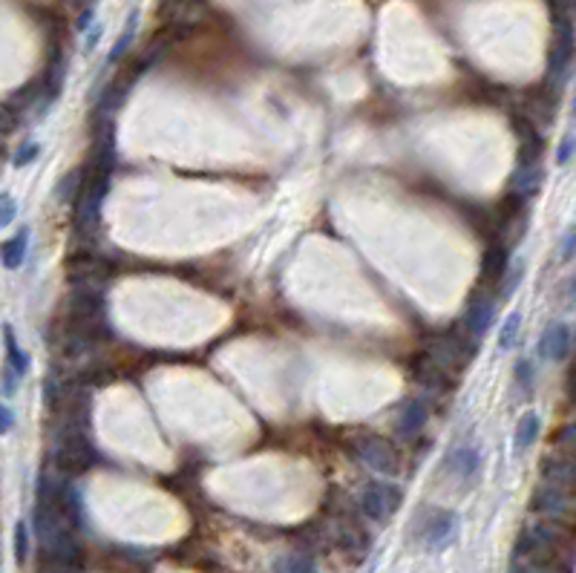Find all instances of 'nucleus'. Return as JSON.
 I'll use <instances>...</instances> for the list:
<instances>
[{"mask_svg":"<svg viewBox=\"0 0 576 573\" xmlns=\"http://www.w3.org/2000/svg\"><path fill=\"white\" fill-rule=\"evenodd\" d=\"M202 0H162V18L167 14V21H188L194 12H199Z\"/></svg>","mask_w":576,"mask_h":573,"instance_id":"obj_21","label":"nucleus"},{"mask_svg":"<svg viewBox=\"0 0 576 573\" xmlns=\"http://www.w3.org/2000/svg\"><path fill=\"white\" fill-rule=\"evenodd\" d=\"M274 570L277 573H315L311 559H306V556H300V553H291V556H283V559H277Z\"/></svg>","mask_w":576,"mask_h":573,"instance_id":"obj_25","label":"nucleus"},{"mask_svg":"<svg viewBox=\"0 0 576 573\" xmlns=\"http://www.w3.org/2000/svg\"><path fill=\"white\" fill-rule=\"evenodd\" d=\"M496 300H490V297H476L470 305L464 308V332L470 334V337H476V340H481L487 334V329L496 323Z\"/></svg>","mask_w":576,"mask_h":573,"instance_id":"obj_9","label":"nucleus"},{"mask_svg":"<svg viewBox=\"0 0 576 573\" xmlns=\"http://www.w3.org/2000/svg\"><path fill=\"white\" fill-rule=\"evenodd\" d=\"M573 159V133H565L556 147V167H565Z\"/></svg>","mask_w":576,"mask_h":573,"instance_id":"obj_31","label":"nucleus"},{"mask_svg":"<svg viewBox=\"0 0 576 573\" xmlns=\"http://www.w3.org/2000/svg\"><path fill=\"white\" fill-rule=\"evenodd\" d=\"M81 184H84V170H72V174H67L64 179H61L55 193H58L61 202H70L72 196L81 193Z\"/></svg>","mask_w":576,"mask_h":573,"instance_id":"obj_24","label":"nucleus"},{"mask_svg":"<svg viewBox=\"0 0 576 573\" xmlns=\"http://www.w3.org/2000/svg\"><path fill=\"white\" fill-rule=\"evenodd\" d=\"M14 216H18V202H14V196L0 193V228L12 225Z\"/></svg>","mask_w":576,"mask_h":573,"instance_id":"obj_30","label":"nucleus"},{"mask_svg":"<svg viewBox=\"0 0 576 573\" xmlns=\"http://www.w3.org/2000/svg\"><path fill=\"white\" fill-rule=\"evenodd\" d=\"M26 556H29V528L21 519L18 524H14V559H18V565H24Z\"/></svg>","mask_w":576,"mask_h":573,"instance_id":"obj_28","label":"nucleus"},{"mask_svg":"<svg viewBox=\"0 0 576 573\" xmlns=\"http://www.w3.org/2000/svg\"><path fill=\"white\" fill-rule=\"evenodd\" d=\"M456 528H458V516L453 510H435L432 519L424 524V541L432 550H444L449 541L456 539Z\"/></svg>","mask_w":576,"mask_h":573,"instance_id":"obj_10","label":"nucleus"},{"mask_svg":"<svg viewBox=\"0 0 576 573\" xmlns=\"http://www.w3.org/2000/svg\"><path fill=\"white\" fill-rule=\"evenodd\" d=\"M101 33H104L101 23L90 29V33H87V41H84V52H92V46H96V43L101 41Z\"/></svg>","mask_w":576,"mask_h":573,"instance_id":"obj_35","label":"nucleus"},{"mask_svg":"<svg viewBox=\"0 0 576 573\" xmlns=\"http://www.w3.org/2000/svg\"><path fill=\"white\" fill-rule=\"evenodd\" d=\"M55 464L61 473L75 475V473H84L87 467L96 464V446L92 441L84 436L81 429H67V436L61 438L58 450H55Z\"/></svg>","mask_w":576,"mask_h":573,"instance_id":"obj_3","label":"nucleus"},{"mask_svg":"<svg viewBox=\"0 0 576 573\" xmlns=\"http://www.w3.org/2000/svg\"><path fill=\"white\" fill-rule=\"evenodd\" d=\"M565 545V533L559 521H534L519 533L513 559H531V562H556L559 550Z\"/></svg>","mask_w":576,"mask_h":573,"instance_id":"obj_1","label":"nucleus"},{"mask_svg":"<svg viewBox=\"0 0 576 573\" xmlns=\"http://www.w3.org/2000/svg\"><path fill=\"white\" fill-rule=\"evenodd\" d=\"M354 450H357V458H361L372 473H381V475H395L398 473V458L392 453V446H389V441H383L378 436H369V438L357 441Z\"/></svg>","mask_w":576,"mask_h":573,"instance_id":"obj_7","label":"nucleus"},{"mask_svg":"<svg viewBox=\"0 0 576 573\" xmlns=\"http://www.w3.org/2000/svg\"><path fill=\"white\" fill-rule=\"evenodd\" d=\"M12 427H14V412L6 404H0V436L12 432Z\"/></svg>","mask_w":576,"mask_h":573,"instance_id":"obj_33","label":"nucleus"},{"mask_svg":"<svg viewBox=\"0 0 576 573\" xmlns=\"http://www.w3.org/2000/svg\"><path fill=\"white\" fill-rule=\"evenodd\" d=\"M513 378H516V383H519V390L527 395L534 390V383H536V371H534V361H527V358H522V361H516V366H513Z\"/></svg>","mask_w":576,"mask_h":573,"instance_id":"obj_27","label":"nucleus"},{"mask_svg":"<svg viewBox=\"0 0 576 573\" xmlns=\"http://www.w3.org/2000/svg\"><path fill=\"white\" fill-rule=\"evenodd\" d=\"M539 184H542L539 162L536 164H519L516 170H513V176H510V193L519 196V199H527V196H534L539 191Z\"/></svg>","mask_w":576,"mask_h":573,"instance_id":"obj_16","label":"nucleus"},{"mask_svg":"<svg viewBox=\"0 0 576 573\" xmlns=\"http://www.w3.org/2000/svg\"><path fill=\"white\" fill-rule=\"evenodd\" d=\"M522 280H524V266H522V262H516V266H513V262H510V268L505 271V277L499 280V286H502V291H499V294H502V300L513 297Z\"/></svg>","mask_w":576,"mask_h":573,"instance_id":"obj_26","label":"nucleus"},{"mask_svg":"<svg viewBox=\"0 0 576 573\" xmlns=\"http://www.w3.org/2000/svg\"><path fill=\"white\" fill-rule=\"evenodd\" d=\"M573 461L568 456H548L542 461V482H548V484H556V487H571L573 484Z\"/></svg>","mask_w":576,"mask_h":573,"instance_id":"obj_13","label":"nucleus"},{"mask_svg":"<svg viewBox=\"0 0 576 573\" xmlns=\"http://www.w3.org/2000/svg\"><path fill=\"white\" fill-rule=\"evenodd\" d=\"M427 418H430V412H427V404H424V400H418V398L407 400V404H403V407L398 409V418H395L398 436H401V438H415L418 432H421V429L427 427Z\"/></svg>","mask_w":576,"mask_h":573,"instance_id":"obj_11","label":"nucleus"},{"mask_svg":"<svg viewBox=\"0 0 576 573\" xmlns=\"http://www.w3.org/2000/svg\"><path fill=\"white\" fill-rule=\"evenodd\" d=\"M481 467V456L476 446H456L447 456V470L456 478H473Z\"/></svg>","mask_w":576,"mask_h":573,"instance_id":"obj_14","label":"nucleus"},{"mask_svg":"<svg viewBox=\"0 0 576 573\" xmlns=\"http://www.w3.org/2000/svg\"><path fill=\"white\" fill-rule=\"evenodd\" d=\"M26 248H29V230L21 228L18 234L9 237L4 245H0V262H4L6 271H18L26 259Z\"/></svg>","mask_w":576,"mask_h":573,"instance_id":"obj_17","label":"nucleus"},{"mask_svg":"<svg viewBox=\"0 0 576 573\" xmlns=\"http://www.w3.org/2000/svg\"><path fill=\"white\" fill-rule=\"evenodd\" d=\"M403 502L401 487L392 482H369L361 493V510L372 521H386Z\"/></svg>","mask_w":576,"mask_h":573,"instance_id":"obj_4","label":"nucleus"},{"mask_svg":"<svg viewBox=\"0 0 576 573\" xmlns=\"http://www.w3.org/2000/svg\"><path fill=\"white\" fill-rule=\"evenodd\" d=\"M4 343H6V366L14 371V375H26L29 371V354L18 346V337H14V329L4 326Z\"/></svg>","mask_w":576,"mask_h":573,"instance_id":"obj_19","label":"nucleus"},{"mask_svg":"<svg viewBox=\"0 0 576 573\" xmlns=\"http://www.w3.org/2000/svg\"><path fill=\"white\" fill-rule=\"evenodd\" d=\"M519 329H522V315H519V312H510V317L505 320V326H502V332H499V349H502V352H510L513 346H516Z\"/></svg>","mask_w":576,"mask_h":573,"instance_id":"obj_23","label":"nucleus"},{"mask_svg":"<svg viewBox=\"0 0 576 573\" xmlns=\"http://www.w3.org/2000/svg\"><path fill=\"white\" fill-rule=\"evenodd\" d=\"M571 58H573V29L571 21H559L556 23V41H553V50L548 55V84L551 87H562V81L568 79V70H571Z\"/></svg>","mask_w":576,"mask_h":573,"instance_id":"obj_5","label":"nucleus"},{"mask_svg":"<svg viewBox=\"0 0 576 573\" xmlns=\"http://www.w3.org/2000/svg\"><path fill=\"white\" fill-rule=\"evenodd\" d=\"M110 191V174H101V170H92V176H84L81 193L75 199L78 208V220L75 228L81 234H96V228L101 222V208H104V196Z\"/></svg>","mask_w":576,"mask_h":573,"instance_id":"obj_2","label":"nucleus"},{"mask_svg":"<svg viewBox=\"0 0 576 573\" xmlns=\"http://www.w3.org/2000/svg\"><path fill=\"white\" fill-rule=\"evenodd\" d=\"M539 429H542L539 415H536L534 409H527V412L519 418L516 432H513V453L522 456V453L531 450V446L539 441Z\"/></svg>","mask_w":576,"mask_h":573,"instance_id":"obj_15","label":"nucleus"},{"mask_svg":"<svg viewBox=\"0 0 576 573\" xmlns=\"http://www.w3.org/2000/svg\"><path fill=\"white\" fill-rule=\"evenodd\" d=\"M573 349V329L562 320H553L548 329L542 332L539 340V354L551 363H565Z\"/></svg>","mask_w":576,"mask_h":573,"instance_id":"obj_8","label":"nucleus"},{"mask_svg":"<svg viewBox=\"0 0 576 573\" xmlns=\"http://www.w3.org/2000/svg\"><path fill=\"white\" fill-rule=\"evenodd\" d=\"M559 254H562V259L573 257V228H565L562 242H559Z\"/></svg>","mask_w":576,"mask_h":573,"instance_id":"obj_34","label":"nucleus"},{"mask_svg":"<svg viewBox=\"0 0 576 573\" xmlns=\"http://www.w3.org/2000/svg\"><path fill=\"white\" fill-rule=\"evenodd\" d=\"M113 167H116V136L113 124H104V130L96 136V147H92V170L113 174Z\"/></svg>","mask_w":576,"mask_h":573,"instance_id":"obj_12","label":"nucleus"},{"mask_svg":"<svg viewBox=\"0 0 576 573\" xmlns=\"http://www.w3.org/2000/svg\"><path fill=\"white\" fill-rule=\"evenodd\" d=\"M67 4H70L72 9H81V6H90L92 0H67Z\"/></svg>","mask_w":576,"mask_h":573,"instance_id":"obj_36","label":"nucleus"},{"mask_svg":"<svg viewBox=\"0 0 576 573\" xmlns=\"http://www.w3.org/2000/svg\"><path fill=\"white\" fill-rule=\"evenodd\" d=\"M418 380H421V386L424 390H430V392H444V390H449V375H447V369H441V366H435L430 358L424 361V366L418 369Z\"/></svg>","mask_w":576,"mask_h":573,"instance_id":"obj_20","label":"nucleus"},{"mask_svg":"<svg viewBox=\"0 0 576 573\" xmlns=\"http://www.w3.org/2000/svg\"><path fill=\"white\" fill-rule=\"evenodd\" d=\"M510 268V251L507 245H490L485 257H481V277H487V280L499 283L505 271Z\"/></svg>","mask_w":576,"mask_h":573,"instance_id":"obj_18","label":"nucleus"},{"mask_svg":"<svg viewBox=\"0 0 576 573\" xmlns=\"http://www.w3.org/2000/svg\"><path fill=\"white\" fill-rule=\"evenodd\" d=\"M14 127H18V113L9 104H0V136H9Z\"/></svg>","mask_w":576,"mask_h":573,"instance_id":"obj_32","label":"nucleus"},{"mask_svg":"<svg viewBox=\"0 0 576 573\" xmlns=\"http://www.w3.org/2000/svg\"><path fill=\"white\" fill-rule=\"evenodd\" d=\"M531 510L548 521H562L571 513V495H568L565 487L542 482L531 495Z\"/></svg>","mask_w":576,"mask_h":573,"instance_id":"obj_6","label":"nucleus"},{"mask_svg":"<svg viewBox=\"0 0 576 573\" xmlns=\"http://www.w3.org/2000/svg\"><path fill=\"white\" fill-rule=\"evenodd\" d=\"M38 156H41V145H38V142H24V145L18 147V153L12 156V164L21 170V167H26V164L38 162Z\"/></svg>","mask_w":576,"mask_h":573,"instance_id":"obj_29","label":"nucleus"},{"mask_svg":"<svg viewBox=\"0 0 576 573\" xmlns=\"http://www.w3.org/2000/svg\"><path fill=\"white\" fill-rule=\"evenodd\" d=\"M136 23H138V12H130L127 23H124V33H121V38L116 41V46L110 50V64H118V58H124V52L130 50L133 35H136Z\"/></svg>","mask_w":576,"mask_h":573,"instance_id":"obj_22","label":"nucleus"}]
</instances>
